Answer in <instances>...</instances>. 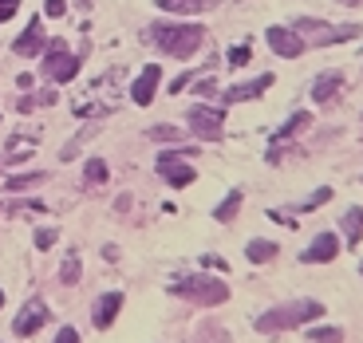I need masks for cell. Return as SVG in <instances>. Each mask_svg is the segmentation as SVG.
<instances>
[{"mask_svg":"<svg viewBox=\"0 0 363 343\" xmlns=\"http://www.w3.org/2000/svg\"><path fill=\"white\" fill-rule=\"evenodd\" d=\"M324 316V304L320 300H292V304H281V308H269L264 316H257V332L261 335H277V332H292L300 324H312V320Z\"/></svg>","mask_w":363,"mask_h":343,"instance_id":"cell-1","label":"cell"},{"mask_svg":"<svg viewBox=\"0 0 363 343\" xmlns=\"http://www.w3.org/2000/svg\"><path fill=\"white\" fill-rule=\"evenodd\" d=\"M150 40L162 47L174 60H190V55L201 52L206 44V28L201 24H155L150 28Z\"/></svg>","mask_w":363,"mask_h":343,"instance_id":"cell-2","label":"cell"},{"mask_svg":"<svg viewBox=\"0 0 363 343\" xmlns=\"http://www.w3.org/2000/svg\"><path fill=\"white\" fill-rule=\"evenodd\" d=\"M170 292H174V296H182V300H190V304H198V308H218V304H225V300H229V284H225V280L206 276V272H194V276L174 280Z\"/></svg>","mask_w":363,"mask_h":343,"instance_id":"cell-3","label":"cell"},{"mask_svg":"<svg viewBox=\"0 0 363 343\" xmlns=\"http://www.w3.org/2000/svg\"><path fill=\"white\" fill-rule=\"evenodd\" d=\"M300 32V36H308L304 44L308 47H328V44H340V40H355L363 32L359 24H344V28H328V24H320V20H308V16H300L296 24H292Z\"/></svg>","mask_w":363,"mask_h":343,"instance_id":"cell-4","label":"cell"},{"mask_svg":"<svg viewBox=\"0 0 363 343\" xmlns=\"http://www.w3.org/2000/svg\"><path fill=\"white\" fill-rule=\"evenodd\" d=\"M194 150H166V154H158V174H162V181L166 186H174V190H182V186H190L194 181V166L186 162Z\"/></svg>","mask_w":363,"mask_h":343,"instance_id":"cell-5","label":"cell"},{"mask_svg":"<svg viewBox=\"0 0 363 343\" xmlns=\"http://www.w3.org/2000/svg\"><path fill=\"white\" fill-rule=\"evenodd\" d=\"M48 47H52V52L44 55V75H48V79H52V83H67V79H75V75H79V64H83L79 55L67 52L64 40H55V44H48Z\"/></svg>","mask_w":363,"mask_h":343,"instance_id":"cell-6","label":"cell"},{"mask_svg":"<svg viewBox=\"0 0 363 343\" xmlns=\"http://www.w3.org/2000/svg\"><path fill=\"white\" fill-rule=\"evenodd\" d=\"M190 130L201 138V142H221L225 111L221 107H190Z\"/></svg>","mask_w":363,"mask_h":343,"instance_id":"cell-7","label":"cell"},{"mask_svg":"<svg viewBox=\"0 0 363 343\" xmlns=\"http://www.w3.org/2000/svg\"><path fill=\"white\" fill-rule=\"evenodd\" d=\"M48 320H52V312H48L44 300H28V304L16 312V320H12V332L24 335V339H28V335H36L40 327L48 324Z\"/></svg>","mask_w":363,"mask_h":343,"instance_id":"cell-8","label":"cell"},{"mask_svg":"<svg viewBox=\"0 0 363 343\" xmlns=\"http://www.w3.org/2000/svg\"><path fill=\"white\" fill-rule=\"evenodd\" d=\"M264 40H269V47L277 55H284V60H296V55H304V47H308L296 28H281V24L269 28V32H264Z\"/></svg>","mask_w":363,"mask_h":343,"instance_id":"cell-9","label":"cell"},{"mask_svg":"<svg viewBox=\"0 0 363 343\" xmlns=\"http://www.w3.org/2000/svg\"><path fill=\"white\" fill-rule=\"evenodd\" d=\"M340 257V237L336 233H320L316 241L300 253V261L304 264H328V261H336Z\"/></svg>","mask_w":363,"mask_h":343,"instance_id":"cell-10","label":"cell"},{"mask_svg":"<svg viewBox=\"0 0 363 343\" xmlns=\"http://www.w3.org/2000/svg\"><path fill=\"white\" fill-rule=\"evenodd\" d=\"M44 47H48L44 24H40V20H32V24H28L24 32L16 36V44H12V52H16V55H24V60H32V55H40Z\"/></svg>","mask_w":363,"mask_h":343,"instance_id":"cell-11","label":"cell"},{"mask_svg":"<svg viewBox=\"0 0 363 343\" xmlns=\"http://www.w3.org/2000/svg\"><path fill=\"white\" fill-rule=\"evenodd\" d=\"M308 123H312V115H308V111H296V115H292L289 123H284V127L277 130V135H272V150H269V158H272V162L281 158V146H289L292 138L300 135V130H308Z\"/></svg>","mask_w":363,"mask_h":343,"instance_id":"cell-12","label":"cell"},{"mask_svg":"<svg viewBox=\"0 0 363 343\" xmlns=\"http://www.w3.org/2000/svg\"><path fill=\"white\" fill-rule=\"evenodd\" d=\"M118 308H123V292H107V296H99L95 308H91V324L99 327V332H107V327L115 324Z\"/></svg>","mask_w":363,"mask_h":343,"instance_id":"cell-13","label":"cell"},{"mask_svg":"<svg viewBox=\"0 0 363 343\" xmlns=\"http://www.w3.org/2000/svg\"><path fill=\"white\" fill-rule=\"evenodd\" d=\"M158 79H162V67H158V64H146V67H143V75L135 79V87H130V99H135L138 107H146V103L155 99Z\"/></svg>","mask_w":363,"mask_h":343,"instance_id":"cell-14","label":"cell"},{"mask_svg":"<svg viewBox=\"0 0 363 343\" xmlns=\"http://www.w3.org/2000/svg\"><path fill=\"white\" fill-rule=\"evenodd\" d=\"M272 79H277V75L264 72L261 79H253V83H237V87H229L225 95H221V103H245V99H257V95H264V91L272 87Z\"/></svg>","mask_w":363,"mask_h":343,"instance_id":"cell-15","label":"cell"},{"mask_svg":"<svg viewBox=\"0 0 363 343\" xmlns=\"http://www.w3.org/2000/svg\"><path fill=\"white\" fill-rule=\"evenodd\" d=\"M340 87H344V75H340V72H324V75H316V83H312V99H316V103L336 99Z\"/></svg>","mask_w":363,"mask_h":343,"instance_id":"cell-16","label":"cell"},{"mask_svg":"<svg viewBox=\"0 0 363 343\" xmlns=\"http://www.w3.org/2000/svg\"><path fill=\"white\" fill-rule=\"evenodd\" d=\"M186 343H233V339H229V332H225L221 324L206 320V324H198L190 335H186Z\"/></svg>","mask_w":363,"mask_h":343,"instance_id":"cell-17","label":"cell"},{"mask_svg":"<svg viewBox=\"0 0 363 343\" xmlns=\"http://www.w3.org/2000/svg\"><path fill=\"white\" fill-rule=\"evenodd\" d=\"M340 229H344L347 244H359L363 241V206H352L344 213V221H340Z\"/></svg>","mask_w":363,"mask_h":343,"instance_id":"cell-18","label":"cell"},{"mask_svg":"<svg viewBox=\"0 0 363 343\" xmlns=\"http://www.w3.org/2000/svg\"><path fill=\"white\" fill-rule=\"evenodd\" d=\"M206 4H213V0H158V9L170 16H198Z\"/></svg>","mask_w":363,"mask_h":343,"instance_id":"cell-19","label":"cell"},{"mask_svg":"<svg viewBox=\"0 0 363 343\" xmlns=\"http://www.w3.org/2000/svg\"><path fill=\"white\" fill-rule=\"evenodd\" d=\"M245 257L253 264H269L272 257H277V241H249L245 244Z\"/></svg>","mask_w":363,"mask_h":343,"instance_id":"cell-20","label":"cell"},{"mask_svg":"<svg viewBox=\"0 0 363 343\" xmlns=\"http://www.w3.org/2000/svg\"><path fill=\"white\" fill-rule=\"evenodd\" d=\"M107 162H103V158H91L87 162V170H83V181H87V186H107Z\"/></svg>","mask_w":363,"mask_h":343,"instance_id":"cell-21","label":"cell"},{"mask_svg":"<svg viewBox=\"0 0 363 343\" xmlns=\"http://www.w3.org/2000/svg\"><path fill=\"white\" fill-rule=\"evenodd\" d=\"M237 209H241V190L225 193V201H221V206L213 209V217H218V221H233V217H237Z\"/></svg>","mask_w":363,"mask_h":343,"instance_id":"cell-22","label":"cell"},{"mask_svg":"<svg viewBox=\"0 0 363 343\" xmlns=\"http://www.w3.org/2000/svg\"><path fill=\"white\" fill-rule=\"evenodd\" d=\"M308 339L312 343H344V332L340 327H312Z\"/></svg>","mask_w":363,"mask_h":343,"instance_id":"cell-23","label":"cell"},{"mask_svg":"<svg viewBox=\"0 0 363 343\" xmlns=\"http://www.w3.org/2000/svg\"><path fill=\"white\" fill-rule=\"evenodd\" d=\"M40 181H48V174H20V178H9V190H32V186H40Z\"/></svg>","mask_w":363,"mask_h":343,"instance_id":"cell-24","label":"cell"},{"mask_svg":"<svg viewBox=\"0 0 363 343\" xmlns=\"http://www.w3.org/2000/svg\"><path fill=\"white\" fill-rule=\"evenodd\" d=\"M60 280H64L67 288H72V284H79V257H67L64 269H60Z\"/></svg>","mask_w":363,"mask_h":343,"instance_id":"cell-25","label":"cell"},{"mask_svg":"<svg viewBox=\"0 0 363 343\" xmlns=\"http://www.w3.org/2000/svg\"><path fill=\"white\" fill-rule=\"evenodd\" d=\"M324 201H332V190H328V186H324V190H316V193H312V198L308 201H300V213H308V209H320V206H324Z\"/></svg>","mask_w":363,"mask_h":343,"instance_id":"cell-26","label":"cell"},{"mask_svg":"<svg viewBox=\"0 0 363 343\" xmlns=\"http://www.w3.org/2000/svg\"><path fill=\"white\" fill-rule=\"evenodd\" d=\"M249 60H253V52H249L245 44H237V47H229V67H245Z\"/></svg>","mask_w":363,"mask_h":343,"instance_id":"cell-27","label":"cell"},{"mask_svg":"<svg viewBox=\"0 0 363 343\" xmlns=\"http://www.w3.org/2000/svg\"><path fill=\"white\" fill-rule=\"evenodd\" d=\"M150 138H155V142H182V130L178 127H155Z\"/></svg>","mask_w":363,"mask_h":343,"instance_id":"cell-28","label":"cell"},{"mask_svg":"<svg viewBox=\"0 0 363 343\" xmlns=\"http://www.w3.org/2000/svg\"><path fill=\"white\" fill-rule=\"evenodd\" d=\"M16 9H20V0H0V24L16 16Z\"/></svg>","mask_w":363,"mask_h":343,"instance_id":"cell-29","label":"cell"},{"mask_svg":"<svg viewBox=\"0 0 363 343\" xmlns=\"http://www.w3.org/2000/svg\"><path fill=\"white\" fill-rule=\"evenodd\" d=\"M55 244V229H40L36 233V249H52Z\"/></svg>","mask_w":363,"mask_h":343,"instance_id":"cell-30","label":"cell"},{"mask_svg":"<svg viewBox=\"0 0 363 343\" xmlns=\"http://www.w3.org/2000/svg\"><path fill=\"white\" fill-rule=\"evenodd\" d=\"M55 343H79V332H75V327H64V332L55 335Z\"/></svg>","mask_w":363,"mask_h":343,"instance_id":"cell-31","label":"cell"},{"mask_svg":"<svg viewBox=\"0 0 363 343\" xmlns=\"http://www.w3.org/2000/svg\"><path fill=\"white\" fill-rule=\"evenodd\" d=\"M44 9H48V16H64V9H67V4H64V0H48Z\"/></svg>","mask_w":363,"mask_h":343,"instance_id":"cell-32","label":"cell"},{"mask_svg":"<svg viewBox=\"0 0 363 343\" xmlns=\"http://www.w3.org/2000/svg\"><path fill=\"white\" fill-rule=\"evenodd\" d=\"M198 91H201V95H213V91H218V83H213V79H201Z\"/></svg>","mask_w":363,"mask_h":343,"instance_id":"cell-33","label":"cell"},{"mask_svg":"<svg viewBox=\"0 0 363 343\" xmlns=\"http://www.w3.org/2000/svg\"><path fill=\"white\" fill-rule=\"evenodd\" d=\"M201 264H209V269H229L225 261H218V257H201Z\"/></svg>","mask_w":363,"mask_h":343,"instance_id":"cell-34","label":"cell"},{"mask_svg":"<svg viewBox=\"0 0 363 343\" xmlns=\"http://www.w3.org/2000/svg\"><path fill=\"white\" fill-rule=\"evenodd\" d=\"M340 4H363V0H340Z\"/></svg>","mask_w":363,"mask_h":343,"instance_id":"cell-35","label":"cell"},{"mask_svg":"<svg viewBox=\"0 0 363 343\" xmlns=\"http://www.w3.org/2000/svg\"><path fill=\"white\" fill-rule=\"evenodd\" d=\"M0 308H4V292H0Z\"/></svg>","mask_w":363,"mask_h":343,"instance_id":"cell-36","label":"cell"},{"mask_svg":"<svg viewBox=\"0 0 363 343\" xmlns=\"http://www.w3.org/2000/svg\"><path fill=\"white\" fill-rule=\"evenodd\" d=\"M359 272H363V264H359Z\"/></svg>","mask_w":363,"mask_h":343,"instance_id":"cell-37","label":"cell"}]
</instances>
